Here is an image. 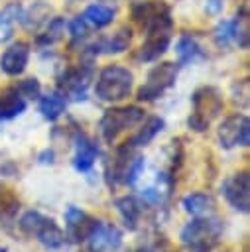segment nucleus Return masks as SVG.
Instances as JSON below:
<instances>
[{
  "instance_id": "f257e3e1",
  "label": "nucleus",
  "mask_w": 250,
  "mask_h": 252,
  "mask_svg": "<svg viewBox=\"0 0 250 252\" xmlns=\"http://www.w3.org/2000/svg\"><path fill=\"white\" fill-rule=\"evenodd\" d=\"M222 232H224L222 219L213 215L193 217L179 230V240L191 252H213L220 244Z\"/></svg>"
},
{
  "instance_id": "f03ea898",
  "label": "nucleus",
  "mask_w": 250,
  "mask_h": 252,
  "mask_svg": "<svg viewBox=\"0 0 250 252\" xmlns=\"http://www.w3.org/2000/svg\"><path fill=\"white\" fill-rule=\"evenodd\" d=\"M134 89V75L128 67L112 63L106 65L94 83V94L102 102H120L126 96H130Z\"/></svg>"
},
{
  "instance_id": "7ed1b4c3",
  "label": "nucleus",
  "mask_w": 250,
  "mask_h": 252,
  "mask_svg": "<svg viewBox=\"0 0 250 252\" xmlns=\"http://www.w3.org/2000/svg\"><path fill=\"white\" fill-rule=\"evenodd\" d=\"M18 226L26 236L37 240L47 250H57L65 244V232L61 230V226L51 217L39 211H26L20 217Z\"/></svg>"
},
{
  "instance_id": "20e7f679",
  "label": "nucleus",
  "mask_w": 250,
  "mask_h": 252,
  "mask_svg": "<svg viewBox=\"0 0 250 252\" xmlns=\"http://www.w3.org/2000/svg\"><path fill=\"white\" fill-rule=\"evenodd\" d=\"M144 108L136 106V104H128V106H112L108 110H104L100 122H98V130L100 136L106 144L116 142V138L120 134H124L130 128H136L138 124L144 122Z\"/></svg>"
},
{
  "instance_id": "39448f33",
  "label": "nucleus",
  "mask_w": 250,
  "mask_h": 252,
  "mask_svg": "<svg viewBox=\"0 0 250 252\" xmlns=\"http://www.w3.org/2000/svg\"><path fill=\"white\" fill-rule=\"evenodd\" d=\"M177 75H179V65L171 63V61H165V63L152 67L148 77H146V83L138 91V98L146 100V102L161 98V94L175 85Z\"/></svg>"
},
{
  "instance_id": "423d86ee",
  "label": "nucleus",
  "mask_w": 250,
  "mask_h": 252,
  "mask_svg": "<svg viewBox=\"0 0 250 252\" xmlns=\"http://www.w3.org/2000/svg\"><path fill=\"white\" fill-rule=\"evenodd\" d=\"M217 138H219L220 148H224V150L246 148L250 144V120H248V116L242 112L226 116L217 128Z\"/></svg>"
},
{
  "instance_id": "0eeeda50",
  "label": "nucleus",
  "mask_w": 250,
  "mask_h": 252,
  "mask_svg": "<svg viewBox=\"0 0 250 252\" xmlns=\"http://www.w3.org/2000/svg\"><path fill=\"white\" fill-rule=\"evenodd\" d=\"M220 193L224 201L238 213L250 211V175L246 169L230 173L224 177L220 185Z\"/></svg>"
},
{
  "instance_id": "6e6552de",
  "label": "nucleus",
  "mask_w": 250,
  "mask_h": 252,
  "mask_svg": "<svg viewBox=\"0 0 250 252\" xmlns=\"http://www.w3.org/2000/svg\"><path fill=\"white\" fill-rule=\"evenodd\" d=\"M171 28H173V22L146 28V39L136 55L138 61L150 63V61L159 59V55H163L171 43Z\"/></svg>"
},
{
  "instance_id": "1a4fd4ad",
  "label": "nucleus",
  "mask_w": 250,
  "mask_h": 252,
  "mask_svg": "<svg viewBox=\"0 0 250 252\" xmlns=\"http://www.w3.org/2000/svg\"><path fill=\"white\" fill-rule=\"evenodd\" d=\"M85 244L89 252H116L122 246V230L114 222L96 220Z\"/></svg>"
},
{
  "instance_id": "9d476101",
  "label": "nucleus",
  "mask_w": 250,
  "mask_h": 252,
  "mask_svg": "<svg viewBox=\"0 0 250 252\" xmlns=\"http://www.w3.org/2000/svg\"><path fill=\"white\" fill-rule=\"evenodd\" d=\"M93 77V69L91 65H77V67H71L67 69L61 79H59V91L73 98V100H85L87 98V87H89V81Z\"/></svg>"
},
{
  "instance_id": "9b49d317",
  "label": "nucleus",
  "mask_w": 250,
  "mask_h": 252,
  "mask_svg": "<svg viewBox=\"0 0 250 252\" xmlns=\"http://www.w3.org/2000/svg\"><path fill=\"white\" fill-rule=\"evenodd\" d=\"M193 104V116L201 118L203 122L211 124L213 118H217L222 112V96L215 87H201L191 96Z\"/></svg>"
},
{
  "instance_id": "f8f14e48",
  "label": "nucleus",
  "mask_w": 250,
  "mask_h": 252,
  "mask_svg": "<svg viewBox=\"0 0 250 252\" xmlns=\"http://www.w3.org/2000/svg\"><path fill=\"white\" fill-rule=\"evenodd\" d=\"M63 219H65V242H73V244L85 242V238L89 236V232L98 220L75 205L65 209Z\"/></svg>"
},
{
  "instance_id": "ddd939ff",
  "label": "nucleus",
  "mask_w": 250,
  "mask_h": 252,
  "mask_svg": "<svg viewBox=\"0 0 250 252\" xmlns=\"http://www.w3.org/2000/svg\"><path fill=\"white\" fill-rule=\"evenodd\" d=\"M132 16L136 18V22H140L146 28L150 26H157V24H167L171 22V10L163 0H144L134 4L132 8Z\"/></svg>"
},
{
  "instance_id": "4468645a",
  "label": "nucleus",
  "mask_w": 250,
  "mask_h": 252,
  "mask_svg": "<svg viewBox=\"0 0 250 252\" xmlns=\"http://www.w3.org/2000/svg\"><path fill=\"white\" fill-rule=\"evenodd\" d=\"M134 158H136V150L130 148L128 144H124L116 150L112 161L106 163V175H104L110 187L126 183V177H128V171L134 163Z\"/></svg>"
},
{
  "instance_id": "2eb2a0df",
  "label": "nucleus",
  "mask_w": 250,
  "mask_h": 252,
  "mask_svg": "<svg viewBox=\"0 0 250 252\" xmlns=\"http://www.w3.org/2000/svg\"><path fill=\"white\" fill-rule=\"evenodd\" d=\"M130 41H132V30H130L128 26H124V28L116 30V32L110 33V35H102V37H98V39H96L94 43H91L87 49H89L91 55H100V53H104V55H110V53H122V51H126V49L130 47Z\"/></svg>"
},
{
  "instance_id": "dca6fc26",
  "label": "nucleus",
  "mask_w": 250,
  "mask_h": 252,
  "mask_svg": "<svg viewBox=\"0 0 250 252\" xmlns=\"http://www.w3.org/2000/svg\"><path fill=\"white\" fill-rule=\"evenodd\" d=\"M28 61H30V45L24 41H16L10 47H6L4 53L0 55V69L8 77H18L26 71Z\"/></svg>"
},
{
  "instance_id": "f3484780",
  "label": "nucleus",
  "mask_w": 250,
  "mask_h": 252,
  "mask_svg": "<svg viewBox=\"0 0 250 252\" xmlns=\"http://www.w3.org/2000/svg\"><path fill=\"white\" fill-rule=\"evenodd\" d=\"M98 158V146L93 138L87 134L75 136V156H73V167L79 173H89L94 167V161Z\"/></svg>"
},
{
  "instance_id": "a211bd4d",
  "label": "nucleus",
  "mask_w": 250,
  "mask_h": 252,
  "mask_svg": "<svg viewBox=\"0 0 250 252\" xmlns=\"http://www.w3.org/2000/svg\"><path fill=\"white\" fill-rule=\"evenodd\" d=\"M114 207L128 230H136L140 226V220H142V215L146 209L142 199H138L134 195H124V197L114 199Z\"/></svg>"
},
{
  "instance_id": "6ab92c4d",
  "label": "nucleus",
  "mask_w": 250,
  "mask_h": 252,
  "mask_svg": "<svg viewBox=\"0 0 250 252\" xmlns=\"http://www.w3.org/2000/svg\"><path fill=\"white\" fill-rule=\"evenodd\" d=\"M217 207V201L211 193L207 191H193L187 193L181 199V209L185 213H189L191 217H205V215H213Z\"/></svg>"
},
{
  "instance_id": "aec40b11",
  "label": "nucleus",
  "mask_w": 250,
  "mask_h": 252,
  "mask_svg": "<svg viewBox=\"0 0 250 252\" xmlns=\"http://www.w3.org/2000/svg\"><path fill=\"white\" fill-rule=\"evenodd\" d=\"M26 96L18 87H10L0 94V120H12L26 112Z\"/></svg>"
},
{
  "instance_id": "412c9836",
  "label": "nucleus",
  "mask_w": 250,
  "mask_h": 252,
  "mask_svg": "<svg viewBox=\"0 0 250 252\" xmlns=\"http://www.w3.org/2000/svg\"><path fill=\"white\" fill-rule=\"evenodd\" d=\"M163 128H165V120H163L161 116H150L126 144H128L130 148H134V150L146 148V146H150V144L154 142V138H156L157 134L163 132Z\"/></svg>"
},
{
  "instance_id": "4be33fe9",
  "label": "nucleus",
  "mask_w": 250,
  "mask_h": 252,
  "mask_svg": "<svg viewBox=\"0 0 250 252\" xmlns=\"http://www.w3.org/2000/svg\"><path fill=\"white\" fill-rule=\"evenodd\" d=\"M175 51H177V59H179L177 65H191V63H195V61L205 57V51H203L201 43L191 33H183L177 39Z\"/></svg>"
},
{
  "instance_id": "5701e85b",
  "label": "nucleus",
  "mask_w": 250,
  "mask_h": 252,
  "mask_svg": "<svg viewBox=\"0 0 250 252\" xmlns=\"http://www.w3.org/2000/svg\"><path fill=\"white\" fill-rule=\"evenodd\" d=\"M37 108L41 112V116L49 122H55L67 108V96L57 89L53 93H47L43 96H39V102H37Z\"/></svg>"
},
{
  "instance_id": "b1692460",
  "label": "nucleus",
  "mask_w": 250,
  "mask_h": 252,
  "mask_svg": "<svg viewBox=\"0 0 250 252\" xmlns=\"http://www.w3.org/2000/svg\"><path fill=\"white\" fill-rule=\"evenodd\" d=\"M81 18L91 28H106L114 20V8L106 6V4H91L85 8Z\"/></svg>"
},
{
  "instance_id": "393cba45",
  "label": "nucleus",
  "mask_w": 250,
  "mask_h": 252,
  "mask_svg": "<svg viewBox=\"0 0 250 252\" xmlns=\"http://www.w3.org/2000/svg\"><path fill=\"white\" fill-rule=\"evenodd\" d=\"M22 6L18 2L6 4L0 10V41H8L14 35V28L22 18Z\"/></svg>"
},
{
  "instance_id": "a878e982",
  "label": "nucleus",
  "mask_w": 250,
  "mask_h": 252,
  "mask_svg": "<svg viewBox=\"0 0 250 252\" xmlns=\"http://www.w3.org/2000/svg\"><path fill=\"white\" fill-rule=\"evenodd\" d=\"M63 33H65V22L61 18H53L51 22H47L45 32L37 37V43L39 45H53L55 41L61 39Z\"/></svg>"
},
{
  "instance_id": "bb28decb",
  "label": "nucleus",
  "mask_w": 250,
  "mask_h": 252,
  "mask_svg": "<svg viewBox=\"0 0 250 252\" xmlns=\"http://www.w3.org/2000/svg\"><path fill=\"white\" fill-rule=\"evenodd\" d=\"M18 89H20V93H22L24 96H28V98H39V93H41L39 81H37L35 77H30V79L22 81Z\"/></svg>"
},
{
  "instance_id": "cd10ccee",
  "label": "nucleus",
  "mask_w": 250,
  "mask_h": 252,
  "mask_svg": "<svg viewBox=\"0 0 250 252\" xmlns=\"http://www.w3.org/2000/svg\"><path fill=\"white\" fill-rule=\"evenodd\" d=\"M67 28H69V33H71V37H73V41H77V39H83L85 35H87V24H85V20L81 18V16H77V18H73L69 24H67Z\"/></svg>"
},
{
  "instance_id": "c85d7f7f",
  "label": "nucleus",
  "mask_w": 250,
  "mask_h": 252,
  "mask_svg": "<svg viewBox=\"0 0 250 252\" xmlns=\"http://www.w3.org/2000/svg\"><path fill=\"white\" fill-rule=\"evenodd\" d=\"M144 167H146V161H144V158H142L140 154H136V158H134V163H132V167H130V171H128V177H126V183H124V185H134V183L138 181V177L142 175Z\"/></svg>"
},
{
  "instance_id": "c756f323",
  "label": "nucleus",
  "mask_w": 250,
  "mask_h": 252,
  "mask_svg": "<svg viewBox=\"0 0 250 252\" xmlns=\"http://www.w3.org/2000/svg\"><path fill=\"white\" fill-rule=\"evenodd\" d=\"M224 10V0H205V12L211 16H219Z\"/></svg>"
},
{
  "instance_id": "7c9ffc66",
  "label": "nucleus",
  "mask_w": 250,
  "mask_h": 252,
  "mask_svg": "<svg viewBox=\"0 0 250 252\" xmlns=\"http://www.w3.org/2000/svg\"><path fill=\"white\" fill-rule=\"evenodd\" d=\"M53 158H55L53 150H43V152L39 154V161H41V163H53Z\"/></svg>"
},
{
  "instance_id": "2f4dec72",
  "label": "nucleus",
  "mask_w": 250,
  "mask_h": 252,
  "mask_svg": "<svg viewBox=\"0 0 250 252\" xmlns=\"http://www.w3.org/2000/svg\"><path fill=\"white\" fill-rule=\"evenodd\" d=\"M136 252H156V250L154 248H138Z\"/></svg>"
},
{
  "instance_id": "473e14b6",
  "label": "nucleus",
  "mask_w": 250,
  "mask_h": 252,
  "mask_svg": "<svg viewBox=\"0 0 250 252\" xmlns=\"http://www.w3.org/2000/svg\"><path fill=\"white\" fill-rule=\"evenodd\" d=\"M0 252H8V250H6V246H2V244H0Z\"/></svg>"
}]
</instances>
